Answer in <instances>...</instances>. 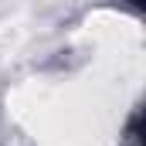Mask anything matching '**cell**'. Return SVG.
Returning <instances> with one entry per match:
<instances>
[{
    "mask_svg": "<svg viewBox=\"0 0 146 146\" xmlns=\"http://www.w3.org/2000/svg\"><path fill=\"white\" fill-rule=\"evenodd\" d=\"M126 3H129V7H136V10H143V7H146V0H126Z\"/></svg>",
    "mask_w": 146,
    "mask_h": 146,
    "instance_id": "1",
    "label": "cell"
}]
</instances>
